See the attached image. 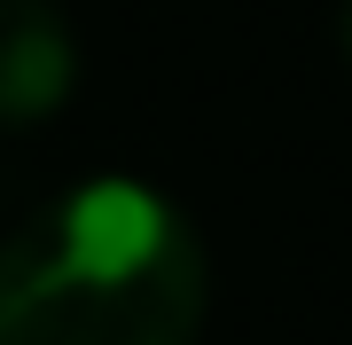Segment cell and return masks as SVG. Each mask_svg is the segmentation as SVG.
<instances>
[{
	"mask_svg": "<svg viewBox=\"0 0 352 345\" xmlns=\"http://www.w3.org/2000/svg\"><path fill=\"white\" fill-rule=\"evenodd\" d=\"M204 236L141 180H78L0 243V345H196Z\"/></svg>",
	"mask_w": 352,
	"mask_h": 345,
	"instance_id": "6da1fadb",
	"label": "cell"
},
{
	"mask_svg": "<svg viewBox=\"0 0 352 345\" xmlns=\"http://www.w3.org/2000/svg\"><path fill=\"white\" fill-rule=\"evenodd\" d=\"M78 87V39L55 0H0V134L47 126Z\"/></svg>",
	"mask_w": 352,
	"mask_h": 345,
	"instance_id": "7a4b0ae2",
	"label": "cell"
},
{
	"mask_svg": "<svg viewBox=\"0 0 352 345\" xmlns=\"http://www.w3.org/2000/svg\"><path fill=\"white\" fill-rule=\"evenodd\" d=\"M344 48H352V0H344Z\"/></svg>",
	"mask_w": 352,
	"mask_h": 345,
	"instance_id": "3957f363",
	"label": "cell"
}]
</instances>
